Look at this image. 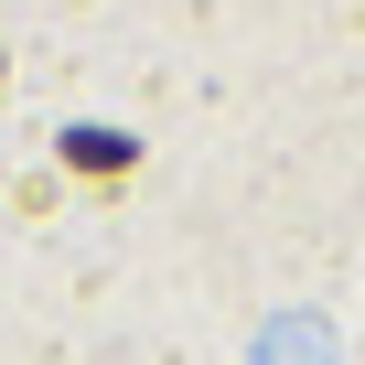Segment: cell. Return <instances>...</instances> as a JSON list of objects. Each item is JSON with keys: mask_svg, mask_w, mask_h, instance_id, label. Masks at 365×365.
Wrapping results in <instances>:
<instances>
[{"mask_svg": "<svg viewBox=\"0 0 365 365\" xmlns=\"http://www.w3.org/2000/svg\"><path fill=\"white\" fill-rule=\"evenodd\" d=\"M65 161H76V172H129V140H118V129H76Z\"/></svg>", "mask_w": 365, "mask_h": 365, "instance_id": "6da1fadb", "label": "cell"}]
</instances>
